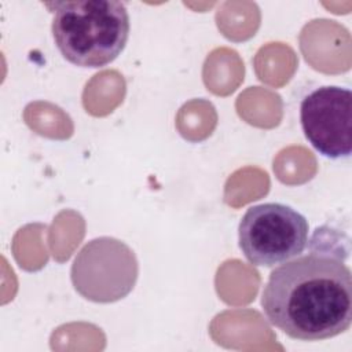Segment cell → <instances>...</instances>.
I'll return each instance as SVG.
<instances>
[{
	"mask_svg": "<svg viewBox=\"0 0 352 352\" xmlns=\"http://www.w3.org/2000/svg\"><path fill=\"white\" fill-rule=\"evenodd\" d=\"M261 307L268 322L290 338H333L352 322L351 270L327 252L297 256L270 274Z\"/></svg>",
	"mask_w": 352,
	"mask_h": 352,
	"instance_id": "cell-1",
	"label": "cell"
},
{
	"mask_svg": "<svg viewBox=\"0 0 352 352\" xmlns=\"http://www.w3.org/2000/svg\"><path fill=\"white\" fill-rule=\"evenodd\" d=\"M54 7L52 36L59 52L80 67H103L124 50L129 36L126 6L117 0L47 3Z\"/></svg>",
	"mask_w": 352,
	"mask_h": 352,
	"instance_id": "cell-2",
	"label": "cell"
},
{
	"mask_svg": "<svg viewBox=\"0 0 352 352\" xmlns=\"http://www.w3.org/2000/svg\"><path fill=\"white\" fill-rule=\"evenodd\" d=\"M308 228L307 219L287 205L278 202L254 205L241 219L239 248L253 265L274 267L304 252Z\"/></svg>",
	"mask_w": 352,
	"mask_h": 352,
	"instance_id": "cell-3",
	"label": "cell"
},
{
	"mask_svg": "<svg viewBox=\"0 0 352 352\" xmlns=\"http://www.w3.org/2000/svg\"><path fill=\"white\" fill-rule=\"evenodd\" d=\"M139 265L133 250L113 236L87 242L72 264L70 278L84 298L109 304L126 297L138 279Z\"/></svg>",
	"mask_w": 352,
	"mask_h": 352,
	"instance_id": "cell-4",
	"label": "cell"
},
{
	"mask_svg": "<svg viewBox=\"0 0 352 352\" xmlns=\"http://www.w3.org/2000/svg\"><path fill=\"white\" fill-rule=\"evenodd\" d=\"M300 120L305 138L322 155L338 160L352 153V94L324 85L301 100Z\"/></svg>",
	"mask_w": 352,
	"mask_h": 352,
	"instance_id": "cell-5",
	"label": "cell"
}]
</instances>
